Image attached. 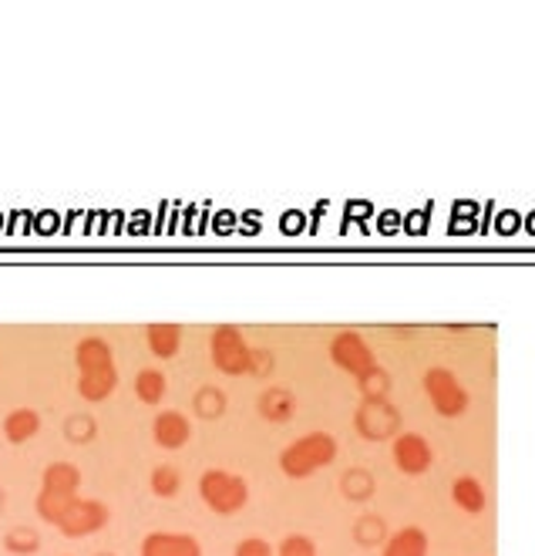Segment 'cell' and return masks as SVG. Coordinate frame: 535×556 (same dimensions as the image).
Instances as JSON below:
<instances>
[{
    "instance_id": "obj_10",
    "label": "cell",
    "mask_w": 535,
    "mask_h": 556,
    "mask_svg": "<svg viewBox=\"0 0 535 556\" xmlns=\"http://www.w3.org/2000/svg\"><path fill=\"white\" fill-rule=\"evenodd\" d=\"M391 455H394V466L405 476H424L434 463L431 442L418 432H400L391 445Z\"/></svg>"
},
{
    "instance_id": "obj_5",
    "label": "cell",
    "mask_w": 535,
    "mask_h": 556,
    "mask_svg": "<svg viewBox=\"0 0 535 556\" xmlns=\"http://www.w3.org/2000/svg\"><path fill=\"white\" fill-rule=\"evenodd\" d=\"M209 357L222 375L243 378L250 375V365H253V348L246 344V334L237 324H219L209 334Z\"/></svg>"
},
{
    "instance_id": "obj_16",
    "label": "cell",
    "mask_w": 535,
    "mask_h": 556,
    "mask_svg": "<svg viewBox=\"0 0 535 556\" xmlns=\"http://www.w3.org/2000/svg\"><path fill=\"white\" fill-rule=\"evenodd\" d=\"M145 341H149V351L162 362H169V357L179 354L182 348V327L179 324H149L145 327Z\"/></svg>"
},
{
    "instance_id": "obj_12",
    "label": "cell",
    "mask_w": 535,
    "mask_h": 556,
    "mask_svg": "<svg viewBox=\"0 0 535 556\" xmlns=\"http://www.w3.org/2000/svg\"><path fill=\"white\" fill-rule=\"evenodd\" d=\"M256 412L263 421H270V425H286L293 421L296 415V395H293V388L286 384H270L263 391V395L256 399Z\"/></svg>"
},
{
    "instance_id": "obj_28",
    "label": "cell",
    "mask_w": 535,
    "mask_h": 556,
    "mask_svg": "<svg viewBox=\"0 0 535 556\" xmlns=\"http://www.w3.org/2000/svg\"><path fill=\"white\" fill-rule=\"evenodd\" d=\"M232 556H277V549L266 543L263 536H246L237 543V549H232Z\"/></svg>"
},
{
    "instance_id": "obj_9",
    "label": "cell",
    "mask_w": 535,
    "mask_h": 556,
    "mask_svg": "<svg viewBox=\"0 0 535 556\" xmlns=\"http://www.w3.org/2000/svg\"><path fill=\"white\" fill-rule=\"evenodd\" d=\"M112 519V509L102 503V500H75L68 509H64V516L54 522V527L68 536V540H81V536H91L98 530H105Z\"/></svg>"
},
{
    "instance_id": "obj_26",
    "label": "cell",
    "mask_w": 535,
    "mask_h": 556,
    "mask_svg": "<svg viewBox=\"0 0 535 556\" xmlns=\"http://www.w3.org/2000/svg\"><path fill=\"white\" fill-rule=\"evenodd\" d=\"M277 371V354L270 348H253V365H250V375L266 381Z\"/></svg>"
},
{
    "instance_id": "obj_27",
    "label": "cell",
    "mask_w": 535,
    "mask_h": 556,
    "mask_svg": "<svg viewBox=\"0 0 535 556\" xmlns=\"http://www.w3.org/2000/svg\"><path fill=\"white\" fill-rule=\"evenodd\" d=\"M94 432H98V425L88 415H72L68 425H64V435L72 442H88V439H94Z\"/></svg>"
},
{
    "instance_id": "obj_20",
    "label": "cell",
    "mask_w": 535,
    "mask_h": 556,
    "mask_svg": "<svg viewBox=\"0 0 535 556\" xmlns=\"http://www.w3.org/2000/svg\"><path fill=\"white\" fill-rule=\"evenodd\" d=\"M226 395H222V388H216V384H203L192 395V408H195V415L203 418V421H216V418H222L226 415Z\"/></svg>"
},
{
    "instance_id": "obj_6",
    "label": "cell",
    "mask_w": 535,
    "mask_h": 556,
    "mask_svg": "<svg viewBox=\"0 0 535 556\" xmlns=\"http://www.w3.org/2000/svg\"><path fill=\"white\" fill-rule=\"evenodd\" d=\"M400 408L391 399H360L357 412H354V429L360 439L367 442H387L400 435Z\"/></svg>"
},
{
    "instance_id": "obj_14",
    "label": "cell",
    "mask_w": 535,
    "mask_h": 556,
    "mask_svg": "<svg viewBox=\"0 0 535 556\" xmlns=\"http://www.w3.org/2000/svg\"><path fill=\"white\" fill-rule=\"evenodd\" d=\"M341 496L347 503H371L374 493H378V479L371 469H364V466H351L341 472Z\"/></svg>"
},
{
    "instance_id": "obj_1",
    "label": "cell",
    "mask_w": 535,
    "mask_h": 556,
    "mask_svg": "<svg viewBox=\"0 0 535 556\" xmlns=\"http://www.w3.org/2000/svg\"><path fill=\"white\" fill-rule=\"evenodd\" d=\"M75 365H78V395L85 402H105L118 388V368L115 354L105 338H81L75 348Z\"/></svg>"
},
{
    "instance_id": "obj_4",
    "label": "cell",
    "mask_w": 535,
    "mask_h": 556,
    "mask_svg": "<svg viewBox=\"0 0 535 556\" xmlns=\"http://www.w3.org/2000/svg\"><path fill=\"white\" fill-rule=\"evenodd\" d=\"M199 496L219 516H237L250 503V482L240 472L209 469L199 476Z\"/></svg>"
},
{
    "instance_id": "obj_24",
    "label": "cell",
    "mask_w": 535,
    "mask_h": 556,
    "mask_svg": "<svg viewBox=\"0 0 535 556\" xmlns=\"http://www.w3.org/2000/svg\"><path fill=\"white\" fill-rule=\"evenodd\" d=\"M357 388H360V399H387L394 381H391V375L384 368H374L364 381H357Z\"/></svg>"
},
{
    "instance_id": "obj_29",
    "label": "cell",
    "mask_w": 535,
    "mask_h": 556,
    "mask_svg": "<svg viewBox=\"0 0 535 556\" xmlns=\"http://www.w3.org/2000/svg\"><path fill=\"white\" fill-rule=\"evenodd\" d=\"M0 513H4V493H0Z\"/></svg>"
},
{
    "instance_id": "obj_13",
    "label": "cell",
    "mask_w": 535,
    "mask_h": 556,
    "mask_svg": "<svg viewBox=\"0 0 535 556\" xmlns=\"http://www.w3.org/2000/svg\"><path fill=\"white\" fill-rule=\"evenodd\" d=\"M152 439L162 448H182L192 439V421L182 412H176V408L158 412L155 421H152Z\"/></svg>"
},
{
    "instance_id": "obj_30",
    "label": "cell",
    "mask_w": 535,
    "mask_h": 556,
    "mask_svg": "<svg viewBox=\"0 0 535 556\" xmlns=\"http://www.w3.org/2000/svg\"><path fill=\"white\" fill-rule=\"evenodd\" d=\"M94 556H115V553H94Z\"/></svg>"
},
{
    "instance_id": "obj_2",
    "label": "cell",
    "mask_w": 535,
    "mask_h": 556,
    "mask_svg": "<svg viewBox=\"0 0 535 556\" xmlns=\"http://www.w3.org/2000/svg\"><path fill=\"white\" fill-rule=\"evenodd\" d=\"M337 452H341V445L330 432H307V435L293 439L280 452V469L286 479H307V476L337 463Z\"/></svg>"
},
{
    "instance_id": "obj_7",
    "label": "cell",
    "mask_w": 535,
    "mask_h": 556,
    "mask_svg": "<svg viewBox=\"0 0 535 556\" xmlns=\"http://www.w3.org/2000/svg\"><path fill=\"white\" fill-rule=\"evenodd\" d=\"M330 362L341 371H347L354 381H364L374 368H381L371 344H367L364 334H357V331H337L330 338Z\"/></svg>"
},
{
    "instance_id": "obj_15",
    "label": "cell",
    "mask_w": 535,
    "mask_h": 556,
    "mask_svg": "<svg viewBox=\"0 0 535 556\" xmlns=\"http://www.w3.org/2000/svg\"><path fill=\"white\" fill-rule=\"evenodd\" d=\"M354 543L364 546V549H378L391 540V527H387V519L381 513H360L354 519Z\"/></svg>"
},
{
    "instance_id": "obj_3",
    "label": "cell",
    "mask_w": 535,
    "mask_h": 556,
    "mask_svg": "<svg viewBox=\"0 0 535 556\" xmlns=\"http://www.w3.org/2000/svg\"><path fill=\"white\" fill-rule=\"evenodd\" d=\"M81 489V472L72 463H51L41 476V493H38V516L44 522H58Z\"/></svg>"
},
{
    "instance_id": "obj_19",
    "label": "cell",
    "mask_w": 535,
    "mask_h": 556,
    "mask_svg": "<svg viewBox=\"0 0 535 556\" xmlns=\"http://www.w3.org/2000/svg\"><path fill=\"white\" fill-rule=\"evenodd\" d=\"M451 500L464 513H482L485 509V485L475 476H458L451 485Z\"/></svg>"
},
{
    "instance_id": "obj_8",
    "label": "cell",
    "mask_w": 535,
    "mask_h": 556,
    "mask_svg": "<svg viewBox=\"0 0 535 556\" xmlns=\"http://www.w3.org/2000/svg\"><path fill=\"white\" fill-rule=\"evenodd\" d=\"M424 395L442 418H458L468 412V391L451 368H428L424 371Z\"/></svg>"
},
{
    "instance_id": "obj_21",
    "label": "cell",
    "mask_w": 535,
    "mask_h": 556,
    "mask_svg": "<svg viewBox=\"0 0 535 556\" xmlns=\"http://www.w3.org/2000/svg\"><path fill=\"white\" fill-rule=\"evenodd\" d=\"M165 388H169V381H165V375L158 368H142L136 375V395L145 405H158L165 399Z\"/></svg>"
},
{
    "instance_id": "obj_18",
    "label": "cell",
    "mask_w": 535,
    "mask_h": 556,
    "mask_svg": "<svg viewBox=\"0 0 535 556\" xmlns=\"http://www.w3.org/2000/svg\"><path fill=\"white\" fill-rule=\"evenodd\" d=\"M384 556H428V536L421 527H405L397 530L384 543Z\"/></svg>"
},
{
    "instance_id": "obj_11",
    "label": "cell",
    "mask_w": 535,
    "mask_h": 556,
    "mask_svg": "<svg viewBox=\"0 0 535 556\" xmlns=\"http://www.w3.org/2000/svg\"><path fill=\"white\" fill-rule=\"evenodd\" d=\"M139 556H203V543H199L192 533L155 530L142 540Z\"/></svg>"
},
{
    "instance_id": "obj_17",
    "label": "cell",
    "mask_w": 535,
    "mask_h": 556,
    "mask_svg": "<svg viewBox=\"0 0 535 556\" xmlns=\"http://www.w3.org/2000/svg\"><path fill=\"white\" fill-rule=\"evenodd\" d=\"M38 432H41V415H38L35 408H14V412L4 418V435H8V442H14V445L30 442Z\"/></svg>"
},
{
    "instance_id": "obj_23",
    "label": "cell",
    "mask_w": 535,
    "mask_h": 556,
    "mask_svg": "<svg viewBox=\"0 0 535 556\" xmlns=\"http://www.w3.org/2000/svg\"><path fill=\"white\" fill-rule=\"evenodd\" d=\"M149 485H152V493H155V496L169 500V496H176L179 489H182V476H179L176 466H155Z\"/></svg>"
},
{
    "instance_id": "obj_22",
    "label": "cell",
    "mask_w": 535,
    "mask_h": 556,
    "mask_svg": "<svg viewBox=\"0 0 535 556\" xmlns=\"http://www.w3.org/2000/svg\"><path fill=\"white\" fill-rule=\"evenodd\" d=\"M4 549L14 553V556H35L41 549V536L38 530H30V527H14L4 533Z\"/></svg>"
},
{
    "instance_id": "obj_25",
    "label": "cell",
    "mask_w": 535,
    "mask_h": 556,
    "mask_svg": "<svg viewBox=\"0 0 535 556\" xmlns=\"http://www.w3.org/2000/svg\"><path fill=\"white\" fill-rule=\"evenodd\" d=\"M277 556H320V553H317V543H314L307 533H290V536L280 543Z\"/></svg>"
}]
</instances>
